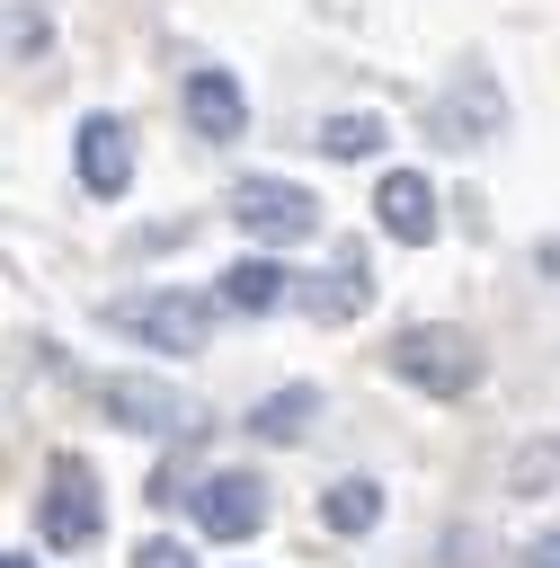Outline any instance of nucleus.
<instances>
[{"label":"nucleus","instance_id":"f257e3e1","mask_svg":"<svg viewBox=\"0 0 560 568\" xmlns=\"http://www.w3.org/2000/svg\"><path fill=\"white\" fill-rule=\"evenodd\" d=\"M213 311H222V302L178 293V284H151V293H116V302H98V320H107L116 337L151 346V355H196V346H213Z\"/></svg>","mask_w":560,"mask_h":568},{"label":"nucleus","instance_id":"f03ea898","mask_svg":"<svg viewBox=\"0 0 560 568\" xmlns=\"http://www.w3.org/2000/svg\"><path fill=\"white\" fill-rule=\"evenodd\" d=\"M382 364H391V382H409V390H427V399H462V390H480V337L471 328H453V320H418V328H400L391 346H382Z\"/></svg>","mask_w":560,"mask_h":568},{"label":"nucleus","instance_id":"7ed1b4c3","mask_svg":"<svg viewBox=\"0 0 560 568\" xmlns=\"http://www.w3.org/2000/svg\"><path fill=\"white\" fill-rule=\"evenodd\" d=\"M107 532V488L89 479L80 453H53L44 462V488H36V541L44 550H89Z\"/></svg>","mask_w":560,"mask_h":568},{"label":"nucleus","instance_id":"20e7f679","mask_svg":"<svg viewBox=\"0 0 560 568\" xmlns=\"http://www.w3.org/2000/svg\"><path fill=\"white\" fill-rule=\"evenodd\" d=\"M231 222L258 240V248H302L320 231V195L293 186V178H240L231 186Z\"/></svg>","mask_w":560,"mask_h":568},{"label":"nucleus","instance_id":"39448f33","mask_svg":"<svg viewBox=\"0 0 560 568\" xmlns=\"http://www.w3.org/2000/svg\"><path fill=\"white\" fill-rule=\"evenodd\" d=\"M187 506H196V532H204V541H258L267 515H276V497H267L258 470H204V479L187 488Z\"/></svg>","mask_w":560,"mask_h":568},{"label":"nucleus","instance_id":"423d86ee","mask_svg":"<svg viewBox=\"0 0 560 568\" xmlns=\"http://www.w3.org/2000/svg\"><path fill=\"white\" fill-rule=\"evenodd\" d=\"M98 408H107L124 435H178V426H187V399H178L160 373H107V382H98Z\"/></svg>","mask_w":560,"mask_h":568},{"label":"nucleus","instance_id":"0eeeda50","mask_svg":"<svg viewBox=\"0 0 560 568\" xmlns=\"http://www.w3.org/2000/svg\"><path fill=\"white\" fill-rule=\"evenodd\" d=\"M71 178L89 186V195H124L133 186V133H124V115H89L80 133H71Z\"/></svg>","mask_w":560,"mask_h":568},{"label":"nucleus","instance_id":"6e6552de","mask_svg":"<svg viewBox=\"0 0 560 568\" xmlns=\"http://www.w3.org/2000/svg\"><path fill=\"white\" fill-rule=\"evenodd\" d=\"M178 106H187V124H196L204 142L249 133V89H240L222 62H196V71H187V89H178Z\"/></svg>","mask_w":560,"mask_h":568},{"label":"nucleus","instance_id":"1a4fd4ad","mask_svg":"<svg viewBox=\"0 0 560 568\" xmlns=\"http://www.w3.org/2000/svg\"><path fill=\"white\" fill-rule=\"evenodd\" d=\"M373 231L400 240V248H427V240H436V186H427L418 169H391V178L373 186Z\"/></svg>","mask_w":560,"mask_h":568},{"label":"nucleus","instance_id":"9d476101","mask_svg":"<svg viewBox=\"0 0 560 568\" xmlns=\"http://www.w3.org/2000/svg\"><path fill=\"white\" fill-rule=\"evenodd\" d=\"M293 302L320 320V328H338V320H356L364 302H373V275H364V248H338V266H329V284H293Z\"/></svg>","mask_w":560,"mask_h":568},{"label":"nucleus","instance_id":"9b49d317","mask_svg":"<svg viewBox=\"0 0 560 568\" xmlns=\"http://www.w3.org/2000/svg\"><path fill=\"white\" fill-rule=\"evenodd\" d=\"M311 417H320V390H311V382H284V390L249 399V417H240V426H249L258 444H302V435H311Z\"/></svg>","mask_w":560,"mask_h":568},{"label":"nucleus","instance_id":"f8f14e48","mask_svg":"<svg viewBox=\"0 0 560 568\" xmlns=\"http://www.w3.org/2000/svg\"><path fill=\"white\" fill-rule=\"evenodd\" d=\"M222 311H276V302H293V275L276 266V257H240V266H222V293H213Z\"/></svg>","mask_w":560,"mask_h":568},{"label":"nucleus","instance_id":"ddd939ff","mask_svg":"<svg viewBox=\"0 0 560 568\" xmlns=\"http://www.w3.org/2000/svg\"><path fill=\"white\" fill-rule=\"evenodd\" d=\"M320 524L329 532H373L382 524V479H338V488H320Z\"/></svg>","mask_w":560,"mask_h":568},{"label":"nucleus","instance_id":"4468645a","mask_svg":"<svg viewBox=\"0 0 560 568\" xmlns=\"http://www.w3.org/2000/svg\"><path fill=\"white\" fill-rule=\"evenodd\" d=\"M311 142H320V160H373V151L391 142V124H382V115H320Z\"/></svg>","mask_w":560,"mask_h":568},{"label":"nucleus","instance_id":"2eb2a0df","mask_svg":"<svg viewBox=\"0 0 560 568\" xmlns=\"http://www.w3.org/2000/svg\"><path fill=\"white\" fill-rule=\"evenodd\" d=\"M133 568H204V559H196L187 541H169V532H151V541L133 550Z\"/></svg>","mask_w":560,"mask_h":568},{"label":"nucleus","instance_id":"dca6fc26","mask_svg":"<svg viewBox=\"0 0 560 568\" xmlns=\"http://www.w3.org/2000/svg\"><path fill=\"white\" fill-rule=\"evenodd\" d=\"M44 44V18L36 9H9V53H36Z\"/></svg>","mask_w":560,"mask_h":568},{"label":"nucleus","instance_id":"f3484780","mask_svg":"<svg viewBox=\"0 0 560 568\" xmlns=\"http://www.w3.org/2000/svg\"><path fill=\"white\" fill-rule=\"evenodd\" d=\"M524 559H533V568H560V532H542V541H533Z\"/></svg>","mask_w":560,"mask_h":568},{"label":"nucleus","instance_id":"a211bd4d","mask_svg":"<svg viewBox=\"0 0 560 568\" xmlns=\"http://www.w3.org/2000/svg\"><path fill=\"white\" fill-rule=\"evenodd\" d=\"M0 568H36V559H27V550H9V559H0Z\"/></svg>","mask_w":560,"mask_h":568}]
</instances>
